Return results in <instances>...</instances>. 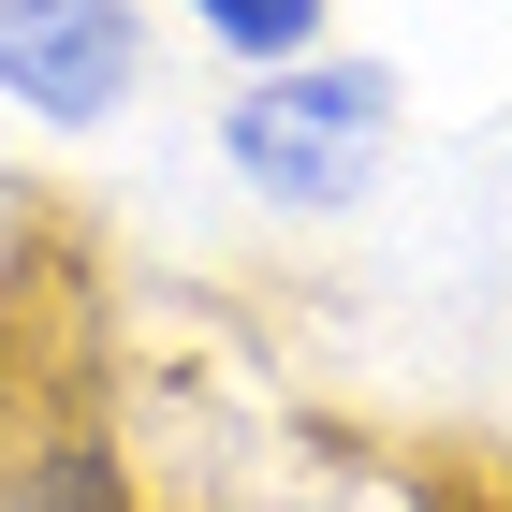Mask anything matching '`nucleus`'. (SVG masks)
Wrapping results in <instances>:
<instances>
[{
  "label": "nucleus",
  "instance_id": "f257e3e1",
  "mask_svg": "<svg viewBox=\"0 0 512 512\" xmlns=\"http://www.w3.org/2000/svg\"><path fill=\"white\" fill-rule=\"evenodd\" d=\"M381 132H395V74L381 59H293V74H264V88L220 103V161L264 205H293V220L352 205L366 161H381Z\"/></svg>",
  "mask_w": 512,
  "mask_h": 512
},
{
  "label": "nucleus",
  "instance_id": "f03ea898",
  "mask_svg": "<svg viewBox=\"0 0 512 512\" xmlns=\"http://www.w3.org/2000/svg\"><path fill=\"white\" fill-rule=\"evenodd\" d=\"M0 88L44 132H103L132 103V0H0Z\"/></svg>",
  "mask_w": 512,
  "mask_h": 512
},
{
  "label": "nucleus",
  "instance_id": "7ed1b4c3",
  "mask_svg": "<svg viewBox=\"0 0 512 512\" xmlns=\"http://www.w3.org/2000/svg\"><path fill=\"white\" fill-rule=\"evenodd\" d=\"M0 512H132V498H118V454H103V439H59V454L15 469V498H0Z\"/></svg>",
  "mask_w": 512,
  "mask_h": 512
},
{
  "label": "nucleus",
  "instance_id": "20e7f679",
  "mask_svg": "<svg viewBox=\"0 0 512 512\" xmlns=\"http://www.w3.org/2000/svg\"><path fill=\"white\" fill-rule=\"evenodd\" d=\"M191 15L235 44V59H278V74H293V59L322 44V0H191Z\"/></svg>",
  "mask_w": 512,
  "mask_h": 512
}]
</instances>
